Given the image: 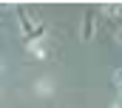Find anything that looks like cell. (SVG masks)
Here are the masks:
<instances>
[{
  "label": "cell",
  "mask_w": 122,
  "mask_h": 108,
  "mask_svg": "<svg viewBox=\"0 0 122 108\" xmlns=\"http://www.w3.org/2000/svg\"><path fill=\"white\" fill-rule=\"evenodd\" d=\"M34 91H37L40 97H48V94H54V82L48 80V77H40V80L34 82Z\"/></svg>",
  "instance_id": "obj_2"
},
{
  "label": "cell",
  "mask_w": 122,
  "mask_h": 108,
  "mask_svg": "<svg viewBox=\"0 0 122 108\" xmlns=\"http://www.w3.org/2000/svg\"><path fill=\"white\" fill-rule=\"evenodd\" d=\"M102 11H111L114 17H122V3H105Z\"/></svg>",
  "instance_id": "obj_4"
},
{
  "label": "cell",
  "mask_w": 122,
  "mask_h": 108,
  "mask_svg": "<svg viewBox=\"0 0 122 108\" xmlns=\"http://www.w3.org/2000/svg\"><path fill=\"white\" fill-rule=\"evenodd\" d=\"M117 88H119V100H122V85H117Z\"/></svg>",
  "instance_id": "obj_8"
},
{
  "label": "cell",
  "mask_w": 122,
  "mask_h": 108,
  "mask_svg": "<svg viewBox=\"0 0 122 108\" xmlns=\"http://www.w3.org/2000/svg\"><path fill=\"white\" fill-rule=\"evenodd\" d=\"M94 37V14H85V20H82V40L88 43Z\"/></svg>",
  "instance_id": "obj_3"
},
{
  "label": "cell",
  "mask_w": 122,
  "mask_h": 108,
  "mask_svg": "<svg viewBox=\"0 0 122 108\" xmlns=\"http://www.w3.org/2000/svg\"><path fill=\"white\" fill-rule=\"evenodd\" d=\"M0 68H3V60H0Z\"/></svg>",
  "instance_id": "obj_9"
},
{
  "label": "cell",
  "mask_w": 122,
  "mask_h": 108,
  "mask_svg": "<svg viewBox=\"0 0 122 108\" xmlns=\"http://www.w3.org/2000/svg\"><path fill=\"white\" fill-rule=\"evenodd\" d=\"M111 108H122V100H114V103H111Z\"/></svg>",
  "instance_id": "obj_7"
},
{
  "label": "cell",
  "mask_w": 122,
  "mask_h": 108,
  "mask_svg": "<svg viewBox=\"0 0 122 108\" xmlns=\"http://www.w3.org/2000/svg\"><path fill=\"white\" fill-rule=\"evenodd\" d=\"M114 82H117V85H122V68H117V71H114Z\"/></svg>",
  "instance_id": "obj_5"
},
{
  "label": "cell",
  "mask_w": 122,
  "mask_h": 108,
  "mask_svg": "<svg viewBox=\"0 0 122 108\" xmlns=\"http://www.w3.org/2000/svg\"><path fill=\"white\" fill-rule=\"evenodd\" d=\"M114 40H117V43L122 46V28H117V34H114Z\"/></svg>",
  "instance_id": "obj_6"
},
{
  "label": "cell",
  "mask_w": 122,
  "mask_h": 108,
  "mask_svg": "<svg viewBox=\"0 0 122 108\" xmlns=\"http://www.w3.org/2000/svg\"><path fill=\"white\" fill-rule=\"evenodd\" d=\"M26 49L34 60H46L48 57V43H46V37H40V40H29L26 43Z\"/></svg>",
  "instance_id": "obj_1"
}]
</instances>
